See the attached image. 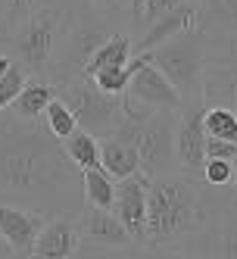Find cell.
I'll use <instances>...</instances> for the list:
<instances>
[{
    "instance_id": "obj_1",
    "label": "cell",
    "mask_w": 237,
    "mask_h": 259,
    "mask_svg": "<svg viewBox=\"0 0 237 259\" xmlns=\"http://www.w3.org/2000/svg\"><path fill=\"white\" fill-rule=\"evenodd\" d=\"M84 197L81 169L41 119L0 109V200L44 215L78 212Z\"/></svg>"
},
{
    "instance_id": "obj_2",
    "label": "cell",
    "mask_w": 237,
    "mask_h": 259,
    "mask_svg": "<svg viewBox=\"0 0 237 259\" xmlns=\"http://www.w3.org/2000/svg\"><path fill=\"white\" fill-rule=\"evenodd\" d=\"M203 178L187 172H159L147 181V244L169 250L178 240L194 237L209 219Z\"/></svg>"
},
{
    "instance_id": "obj_3",
    "label": "cell",
    "mask_w": 237,
    "mask_h": 259,
    "mask_svg": "<svg viewBox=\"0 0 237 259\" xmlns=\"http://www.w3.org/2000/svg\"><path fill=\"white\" fill-rule=\"evenodd\" d=\"M175 113L178 109H156L128 94H122L116 138L131 144L140 159L144 175H159L175 169Z\"/></svg>"
},
{
    "instance_id": "obj_4",
    "label": "cell",
    "mask_w": 237,
    "mask_h": 259,
    "mask_svg": "<svg viewBox=\"0 0 237 259\" xmlns=\"http://www.w3.org/2000/svg\"><path fill=\"white\" fill-rule=\"evenodd\" d=\"M206 57H209V28L194 25L175 38L156 44L147 50V60L166 72V78L175 84L184 103L203 100V72H206Z\"/></svg>"
},
{
    "instance_id": "obj_5",
    "label": "cell",
    "mask_w": 237,
    "mask_h": 259,
    "mask_svg": "<svg viewBox=\"0 0 237 259\" xmlns=\"http://www.w3.org/2000/svg\"><path fill=\"white\" fill-rule=\"evenodd\" d=\"M63 28H66V13L44 0V4L28 13L7 38H13V53L28 72H47L53 66L63 44Z\"/></svg>"
},
{
    "instance_id": "obj_6",
    "label": "cell",
    "mask_w": 237,
    "mask_h": 259,
    "mask_svg": "<svg viewBox=\"0 0 237 259\" xmlns=\"http://www.w3.org/2000/svg\"><path fill=\"white\" fill-rule=\"evenodd\" d=\"M53 88H57V97L72 109L78 128H84L90 135H103V138L116 132L122 94H106L87 75L63 78V84H53Z\"/></svg>"
},
{
    "instance_id": "obj_7",
    "label": "cell",
    "mask_w": 237,
    "mask_h": 259,
    "mask_svg": "<svg viewBox=\"0 0 237 259\" xmlns=\"http://www.w3.org/2000/svg\"><path fill=\"white\" fill-rule=\"evenodd\" d=\"M109 22L97 13H72L66 16V28H63V44H60V60H57V69L63 72V78H72V75H81L84 63L90 60L106 38H109Z\"/></svg>"
},
{
    "instance_id": "obj_8",
    "label": "cell",
    "mask_w": 237,
    "mask_h": 259,
    "mask_svg": "<svg viewBox=\"0 0 237 259\" xmlns=\"http://www.w3.org/2000/svg\"><path fill=\"white\" fill-rule=\"evenodd\" d=\"M184 113L175 119V162L178 172H187L194 178H203L206 165V128H203V100H194L181 106Z\"/></svg>"
},
{
    "instance_id": "obj_9",
    "label": "cell",
    "mask_w": 237,
    "mask_h": 259,
    "mask_svg": "<svg viewBox=\"0 0 237 259\" xmlns=\"http://www.w3.org/2000/svg\"><path fill=\"white\" fill-rule=\"evenodd\" d=\"M78 231V250L75 253H109V250H125L134 240L125 231V225L116 219L113 209L106 206H90L75 219Z\"/></svg>"
},
{
    "instance_id": "obj_10",
    "label": "cell",
    "mask_w": 237,
    "mask_h": 259,
    "mask_svg": "<svg viewBox=\"0 0 237 259\" xmlns=\"http://www.w3.org/2000/svg\"><path fill=\"white\" fill-rule=\"evenodd\" d=\"M147 181L150 175L144 172H131L116 181V197L109 209L116 212L131 240H147Z\"/></svg>"
},
{
    "instance_id": "obj_11",
    "label": "cell",
    "mask_w": 237,
    "mask_h": 259,
    "mask_svg": "<svg viewBox=\"0 0 237 259\" xmlns=\"http://www.w3.org/2000/svg\"><path fill=\"white\" fill-rule=\"evenodd\" d=\"M47 215L28 206H16V203L0 200V237L10 244L16 256H31L34 240H38Z\"/></svg>"
},
{
    "instance_id": "obj_12",
    "label": "cell",
    "mask_w": 237,
    "mask_h": 259,
    "mask_svg": "<svg viewBox=\"0 0 237 259\" xmlns=\"http://www.w3.org/2000/svg\"><path fill=\"white\" fill-rule=\"evenodd\" d=\"M144 57H147V53H144ZM125 94L140 100V103H147V106H156V109H181L184 106V100H181V94L175 91V84L166 78V72L159 66H153L150 60H144L134 69Z\"/></svg>"
},
{
    "instance_id": "obj_13",
    "label": "cell",
    "mask_w": 237,
    "mask_h": 259,
    "mask_svg": "<svg viewBox=\"0 0 237 259\" xmlns=\"http://www.w3.org/2000/svg\"><path fill=\"white\" fill-rule=\"evenodd\" d=\"M194 25H200V13H197V7L191 4V0H184V4L172 7L169 13H162L159 19H153L147 28H144L140 41H137V53H147V50H153L156 44L169 41V38H175V34L187 31V28H194Z\"/></svg>"
},
{
    "instance_id": "obj_14",
    "label": "cell",
    "mask_w": 237,
    "mask_h": 259,
    "mask_svg": "<svg viewBox=\"0 0 237 259\" xmlns=\"http://www.w3.org/2000/svg\"><path fill=\"white\" fill-rule=\"evenodd\" d=\"M75 250H78L75 222H72L69 215H50L44 222L38 240H34L31 256H41V259H66V256H75Z\"/></svg>"
},
{
    "instance_id": "obj_15",
    "label": "cell",
    "mask_w": 237,
    "mask_h": 259,
    "mask_svg": "<svg viewBox=\"0 0 237 259\" xmlns=\"http://www.w3.org/2000/svg\"><path fill=\"white\" fill-rule=\"evenodd\" d=\"M203 231H212V240L200 237L203 244L187 247V250L206 253V256H222V259H237V203H231L218 219H206Z\"/></svg>"
},
{
    "instance_id": "obj_16",
    "label": "cell",
    "mask_w": 237,
    "mask_h": 259,
    "mask_svg": "<svg viewBox=\"0 0 237 259\" xmlns=\"http://www.w3.org/2000/svg\"><path fill=\"white\" fill-rule=\"evenodd\" d=\"M100 165L116 181L125 178V175H131V172H140L137 150H134L131 144H125L122 138H116V135H106L100 141Z\"/></svg>"
},
{
    "instance_id": "obj_17",
    "label": "cell",
    "mask_w": 237,
    "mask_h": 259,
    "mask_svg": "<svg viewBox=\"0 0 237 259\" xmlns=\"http://www.w3.org/2000/svg\"><path fill=\"white\" fill-rule=\"evenodd\" d=\"M53 97H57V88L50 81H25L10 106H13V113L19 119H41Z\"/></svg>"
},
{
    "instance_id": "obj_18",
    "label": "cell",
    "mask_w": 237,
    "mask_h": 259,
    "mask_svg": "<svg viewBox=\"0 0 237 259\" xmlns=\"http://www.w3.org/2000/svg\"><path fill=\"white\" fill-rule=\"evenodd\" d=\"M131 60V38L128 34H109V38L90 53V60L84 63L81 75H94L97 69H106V66H125Z\"/></svg>"
},
{
    "instance_id": "obj_19",
    "label": "cell",
    "mask_w": 237,
    "mask_h": 259,
    "mask_svg": "<svg viewBox=\"0 0 237 259\" xmlns=\"http://www.w3.org/2000/svg\"><path fill=\"white\" fill-rule=\"evenodd\" d=\"M63 147H66V156L75 162L81 172L100 165V141H97V135L84 132V128H75L69 138H63Z\"/></svg>"
},
{
    "instance_id": "obj_20",
    "label": "cell",
    "mask_w": 237,
    "mask_h": 259,
    "mask_svg": "<svg viewBox=\"0 0 237 259\" xmlns=\"http://www.w3.org/2000/svg\"><path fill=\"white\" fill-rule=\"evenodd\" d=\"M81 184H84V197L90 206H113V197H116V178L109 175L103 165H94V169H84L81 172Z\"/></svg>"
},
{
    "instance_id": "obj_21",
    "label": "cell",
    "mask_w": 237,
    "mask_h": 259,
    "mask_svg": "<svg viewBox=\"0 0 237 259\" xmlns=\"http://www.w3.org/2000/svg\"><path fill=\"white\" fill-rule=\"evenodd\" d=\"M147 60L144 53H137L134 60H128L125 66H106V69H97L94 75H87L90 81H94L100 91H106V94H125V88H128L131 75H134V69Z\"/></svg>"
},
{
    "instance_id": "obj_22",
    "label": "cell",
    "mask_w": 237,
    "mask_h": 259,
    "mask_svg": "<svg viewBox=\"0 0 237 259\" xmlns=\"http://www.w3.org/2000/svg\"><path fill=\"white\" fill-rule=\"evenodd\" d=\"M203 25L215 34L237 28V0H203V10H197Z\"/></svg>"
},
{
    "instance_id": "obj_23",
    "label": "cell",
    "mask_w": 237,
    "mask_h": 259,
    "mask_svg": "<svg viewBox=\"0 0 237 259\" xmlns=\"http://www.w3.org/2000/svg\"><path fill=\"white\" fill-rule=\"evenodd\" d=\"M203 128L209 138H225V141H237V113L231 106L222 103H209L203 109Z\"/></svg>"
},
{
    "instance_id": "obj_24",
    "label": "cell",
    "mask_w": 237,
    "mask_h": 259,
    "mask_svg": "<svg viewBox=\"0 0 237 259\" xmlns=\"http://www.w3.org/2000/svg\"><path fill=\"white\" fill-rule=\"evenodd\" d=\"M44 125H47V128H50V132L57 135L60 141H63V138H69V135L78 128L75 116H72V109H69L60 97H53V100L47 103V109H44Z\"/></svg>"
},
{
    "instance_id": "obj_25",
    "label": "cell",
    "mask_w": 237,
    "mask_h": 259,
    "mask_svg": "<svg viewBox=\"0 0 237 259\" xmlns=\"http://www.w3.org/2000/svg\"><path fill=\"white\" fill-rule=\"evenodd\" d=\"M44 4V0H4V22H0V38H7V34L19 25L28 13H34Z\"/></svg>"
},
{
    "instance_id": "obj_26",
    "label": "cell",
    "mask_w": 237,
    "mask_h": 259,
    "mask_svg": "<svg viewBox=\"0 0 237 259\" xmlns=\"http://www.w3.org/2000/svg\"><path fill=\"white\" fill-rule=\"evenodd\" d=\"M25 81H28L25 66L13 60V66L4 72V75H0V109H7V106L16 100V94L22 91V84H25Z\"/></svg>"
},
{
    "instance_id": "obj_27",
    "label": "cell",
    "mask_w": 237,
    "mask_h": 259,
    "mask_svg": "<svg viewBox=\"0 0 237 259\" xmlns=\"http://www.w3.org/2000/svg\"><path fill=\"white\" fill-rule=\"evenodd\" d=\"M178 4H184V0H131V7H134V22L147 28L153 19H159L162 13H169L172 7Z\"/></svg>"
},
{
    "instance_id": "obj_28",
    "label": "cell",
    "mask_w": 237,
    "mask_h": 259,
    "mask_svg": "<svg viewBox=\"0 0 237 259\" xmlns=\"http://www.w3.org/2000/svg\"><path fill=\"white\" fill-rule=\"evenodd\" d=\"M231 175H234V159L209 156L206 165H203V181L209 184V188H225V184H231Z\"/></svg>"
},
{
    "instance_id": "obj_29",
    "label": "cell",
    "mask_w": 237,
    "mask_h": 259,
    "mask_svg": "<svg viewBox=\"0 0 237 259\" xmlns=\"http://www.w3.org/2000/svg\"><path fill=\"white\" fill-rule=\"evenodd\" d=\"M234 159L237 162V141H225V138H209L206 135V159Z\"/></svg>"
},
{
    "instance_id": "obj_30",
    "label": "cell",
    "mask_w": 237,
    "mask_h": 259,
    "mask_svg": "<svg viewBox=\"0 0 237 259\" xmlns=\"http://www.w3.org/2000/svg\"><path fill=\"white\" fill-rule=\"evenodd\" d=\"M90 4H94V7H100V10H106V7H116L119 0H90Z\"/></svg>"
},
{
    "instance_id": "obj_31",
    "label": "cell",
    "mask_w": 237,
    "mask_h": 259,
    "mask_svg": "<svg viewBox=\"0 0 237 259\" xmlns=\"http://www.w3.org/2000/svg\"><path fill=\"white\" fill-rule=\"evenodd\" d=\"M10 66H13V60H10V57H0V75H4Z\"/></svg>"
},
{
    "instance_id": "obj_32",
    "label": "cell",
    "mask_w": 237,
    "mask_h": 259,
    "mask_svg": "<svg viewBox=\"0 0 237 259\" xmlns=\"http://www.w3.org/2000/svg\"><path fill=\"white\" fill-rule=\"evenodd\" d=\"M10 253H13V250H10V244H7L4 237H0V256H10Z\"/></svg>"
},
{
    "instance_id": "obj_33",
    "label": "cell",
    "mask_w": 237,
    "mask_h": 259,
    "mask_svg": "<svg viewBox=\"0 0 237 259\" xmlns=\"http://www.w3.org/2000/svg\"><path fill=\"white\" fill-rule=\"evenodd\" d=\"M231 184H234V191H237V169H234V175H231Z\"/></svg>"
}]
</instances>
